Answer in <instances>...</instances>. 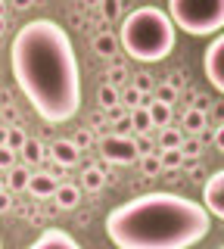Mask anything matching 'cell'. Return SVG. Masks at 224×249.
<instances>
[{
	"label": "cell",
	"mask_w": 224,
	"mask_h": 249,
	"mask_svg": "<svg viewBox=\"0 0 224 249\" xmlns=\"http://www.w3.org/2000/svg\"><path fill=\"white\" fill-rule=\"evenodd\" d=\"M0 3H3V0H0Z\"/></svg>",
	"instance_id": "39"
},
{
	"label": "cell",
	"mask_w": 224,
	"mask_h": 249,
	"mask_svg": "<svg viewBox=\"0 0 224 249\" xmlns=\"http://www.w3.org/2000/svg\"><path fill=\"white\" fill-rule=\"evenodd\" d=\"M50 156L59 162V165H75V162L81 159V150L72 143V140H56V143L50 146Z\"/></svg>",
	"instance_id": "10"
},
{
	"label": "cell",
	"mask_w": 224,
	"mask_h": 249,
	"mask_svg": "<svg viewBox=\"0 0 224 249\" xmlns=\"http://www.w3.org/2000/svg\"><path fill=\"white\" fill-rule=\"evenodd\" d=\"M13 162H16V153H13L10 146H0V168L10 171V168H13Z\"/></svg>",
	"instance_id": "29"
},
{
	"label": "cell",
	"mask_w": 224,
	"mask_h": 249,
	"mask_svg": "<svg viewBox=\"0 0 224 249\" xmlns=\"http://www.w3.org/2000/svg\"><path fill=\"white\" fill-rule=\"evenodd\" d=\"M22 156H25V162H41L44 146L37 143V140H25V143H22Z\"/></svg>",
	"instance_id": "25"
},
{
	"label": "cell",
	"mask_w": 224,
	"mask_h": 249,
	"mask_svg": "<svg viewBox=\"0 0 224 249\" xmlns=\"http://www.w3.org/2000/svg\"><path fill=\"white\" fill-rule=\"evenodd\" d=\"M53 199H56L59 209H75V206H78V199H81V190L75 184H56Z\"/></svg>",
	"instance_id": "11"
},
{
	"label": "cell",
	"mask_w": 224,
	"mask_h": 249,
	"mask_svg": "<svg viewBox=\"0 0 224 249\" xmlns=\"http://www.w3.org/2000/svg\"><path fill=\"white\" fill-rule=\"evenodd\" d=\"M94 50H97V56L109 59V56H115V53L121 50V47H119V37H115L112 31H100L94 37Z\"/></svg>",
	"instance_id": "12"
},
{
	"label": "cell",
	"mask_w": 224,
	"mask_h": 249,
	"mask_svg": "<svg viewBox=\"0 0 224 249\" xmlns=\"http://www.w3.org/2000/svg\"><path fill=\"white\" fill-rule=\"evenodd\" d=\"M19 90L44 124H63L81 109V69L69 31L53 19L25 22L10 47Z\"/></svg>",
	"instance_id": "1"
},
{
	"label": "cell",
	"mask_w": 224,
	"mask_h": 249,
	"mask_svg": "<svg viewBox=\"0 0 224 249\" xmlns=\"http://www.w3.org/2000/svg\"><path fill=\"white\" fill-rule=\"evenodd\" d=\"M143 106H146V112H150L153 124H159V128H168V124H172V106L159 103V100H150V97H146Z\"/></svg>",
	"instance_id": "13"
},
{
	"label": "cell",
	"mask_w": 224,
	"mask_h": 249,
	"mask_svg": "<svg viewBox=\"0 0 224 249\" xmlns=\"http://www.w3.org/2000/svg\"><path fill=\"white\" fill-rule=\"evenodd\" d=\"M10 206H13L10 190H0V215H3V212H10Z\"/></svg>",
	"instance_id": "32"
},
{
	"label": "cell",
	"mask_w": 224,
	"mask_h": 249,
	"mask_svg": "<svg viewBox=\"0 0 224 249\" xmlns=\"http://www.w3.org/2000/svg\"><path fill=\"white\" fill-rule=\"evenodd\" d=\"M28 178H32L28 168H13L10 178H6V184H10V190L16 193V190H25V187H28Z\"/></svg>",
	"instance_id": "23"
},
{
	"label": "cell",
	"mask_w": 224,
	"mask_h": 249,
	"mask_svg": "<svg viewBox=\"0 0 224 249\" xmlns=\"http://www.w3.org/2000/svg\"><path fill=\"white\" fill-rule=\"evenodd\" d=\"M81 184L87 187V190H100V187L106 184V175H103V168H97V165L84 168V175H81Z\"/></svg>",
	"instance_id": "17"
},
{
	"label": "cell",
	"mask_w": 224,
	"mask_h": 249,
	"mask_svg": "<svg viewBox=\"0 0 224 249\" xmlns=\"http://www.w3.org/2000/svg\"><path fill=\"white\" fill-rule=\"evenodd\" d=\"M165 84H172L174 90H181V88H184V75H181V72H172V78H168Z\"/></svg>",
	"instance_id": "34"
},
{
	"label": "cell",
	"mask_w": 224,
	"mask_h": 249,
	"mask_svg": "<svg viewBox=\"0 0 224 249\" xmlns=\"http://www.w3.org/2000/svg\"><path fill=\"white\" fill-rule=\"evenodd\" d=\"M84 3H100V0H84Z\"/></svg>",
	"instance_id": "37"
},
{
	"label": "cell",
	"mask_w": 224,
	"mask_h": 249,
	"mask_svg": "<svg viewBox=\"0 0 224 249\" xmlns=\"http://www.w3.org/2000/svg\"><path fill=\"white\" fill-rule=\"evenodd\" d=\"M28 249H81V246L75 243V237L66 233L63 228H47Z\"/></svg>",
	"instance_id": "8"
},
{
	"label": "cell",
	"mask_w": 224,
	"mask_h": 249,
	"mask_svg": "<svg viewBox=\"0 0 224 249\" xmlns=\"http://www.w3.org/2000/svg\"><path fill=\"white\" fill-rule=\"evenodd\" d=\"M72 143L78 146V150H81V146H87V143H90V131H78V134H75V140H72Z\"/></svg>",
	"instance_id": "33"
},
{
	"label": "cell",
	"mask_w": 224,
	"mask_h": 249,
	"mask_svg": "<svg viewBox=\"0 0 224 249\" xmlns=\"http://www.w3.org/2000/svg\"><path fill=\"white\" fill-rule=\"evenodd\" d=\"M10 3H13V10H28L34 0H10Z\"/></svg>",
	"instance_id": "35"
},
{
	"label": "cell",
	"mask_w": 224,
	"mask_h": 249,
	"mask_svg": "<svg viewBox=\"0 0 224 249\" xmlns=\"http://www.w3.org/2000/svg\"><path fill=\"white\" fill-rule=\"evenodd\" d=\"M125 75H128L125 69H115V72H109V81H106V84H112V88H119V84L125 81Z\"/></svg>",
	"instance_id": "31"
},
{
	"label": "cell",
	"mask_w": 224,
	"mask_h": 249,
	"mask_svg": "<svg viewBox=\"0 0 224 249\" xmlns=\"http://www.w3.org/2000/svg\"><path fill=\"white\" fill-rule=\"evenodd\" d=\"M131 131H137V134H146V131L153 128V122H150V112H146V106H137V109H131Z\"/></svg>",
	"instance_id": "14"
},
{
	"label": "cell",
	"mask_w": 224,
	"mask_h": 249,
	"mask_svg": "<svg viewBox=\"0 0 224 249\" xmlns=\"http://www.w3.org/2000/svg\"><path fill=\"white\" fill-rule=\"evenodd\" d=\"M146 97H150V93H146ZM146 97L140 90L134 88V84H131V88H125V90H119V106H128V109H137V106H143L146 103Z\"/></svg>",
	"instance_id": "16"
},
{
	"label": "cell",
	"mask_w": 224,
	"mask_h": 249,
	"mask_svg": "<svg viewBox=\"0 0 224 249\" xmlns=\"http://www.w3.org/2000/svg\"><path fill=\"white\" fill-rule=\"evenodd\" d=\"M100 16L109 19V22H115L121 16V0H100Z\"/></svg>",
	"instance_id": "24"
},
{
	"label": "cell",
	"mask_w": 224,
	"mask_h": 249,
	"mask_svg": "<svg viewBox=\"0 0 224 249\" xmlns=\"http://www.w3.org/2000/svg\"><path fill=\"white\" fill-rule=\"evenodd\" d=\"M140 168H143V175H146V178H156V175H162L159 153H143V156H140Z\"/></svg>",
	"instance_id": "21"
},
{
	"label": "cell",
	"mask_w": 224,
	"mask_h": 249,
	"mask_svg": "<svg viewBox=\"0 0 224 249\" xmlns=\"http://www.w3.org/2000/svg\"><path fill=\"white\" fill-rule=\"evenodd\" d=\"M203 209L212 218L224 215V175L221 171H215V175L206 181V187H203Z\"/></svg>",
	"instance_id": "7"
},
{
	"label": "cell",
	"mask_w": 224,
	"mask_h": 249,
	"mask_svg": "<svg viewBox=\"0 0 224 249\" xmlns=\"http://www.w3.org/2000/svg\"><path fill=\"white\" fill-rule=\"evenodd\" d=\"M174 25L159 6H137L121 19L119 47L137 62H159L174 50Z\"/></svg>",
	"instance_id": "3"
},
{
	"label": "cell",
	"mask_w": 224,
	"mask_h": 249,
	"mask_svg": "<svg viewBox=\"0 0 224 249\" xmlns=\"http://www.w3.org/2000/svg\"><path fill=\"white\" fill-rule=\"evenodd\" d=\"M134 88H137V90H140L143 97H146V93H150L153 88H156V81H153V75H146V72H137V78H134Z\"/></svg>",
	"instance_id": "27"
},
{
	"label": "cell",
	"mask_w": 224,
	"mask_h": 249,
	"mask_svg": "<svg viewBox=\"0 0 224 249\" xmlns=\"http://www.w3.org/2000/svg\"><path fill=\"white\" fill-rule=\"evenodd\" d=\"M212 215L181 193H143L106 215V237L119 249H190L206 240Z\"/></svg>",
	"instance_id": "2"
},
{
	"label": "cell",
	"mask_w": 224,
	"mask_h": 249,
	"mask_svg": "<svg viewBox=\"0 0 224 249\" xmlns=\"http://www.w3.org/2000/svg\"><path fill=\"white\" fill-rule=\"evenodd\" d=\"M97 100H100V106H103V109L119 106V88H112V84H100Z\"/></svg>",
	"instance_id": "19"
},
{
	"label": "cell",
	"mask_w": 224,
	"mask_h": 249,
	"mask_svg": "<svg viewBox=\"0 0 224 249\" xmlns=\"http://www.w3.org/2000/svg\"><path fill=\"white\" fill-rule=\"evenodd\" d=\"M184 128H187V134L203 131L206 128V112H199V109H187V112H184Z\"/></svg>",
	"instance_id": "18"
},
{
	"label": "cell",
	"mask_w": 224,
	"mask_h": 249,
	"mask_svg": "<svg viewBox=\"0 0 224 249\" xmlns=\"http://www.w3.org/2000/svg\"><path fill=\"white\" fill-rule=\"evenodd\" d=\"M168 19L174 28H184L196 37L221 35L224 0H168Z\"/></svg>",
	"instance_id": "4"
},
{
	"label": "cell",
	"mask_w": 224,
	"mask_h": 249,
	"mask_svg": "<svg viewBox=\"0 0 224 249\" xmlns=\"http://www.w3.org/2000/svg\"><path fill=\"white\" fill-rule=\"evenodd\" d=\"M203 69H206V78L212 81V88L221 93V90H224V37H221V35H215L212 44L206 47V53H203Z\"/></svg>",
	"instance_id": "5"
},
{
	"label": "cell",
	"mask_w": 224,
	"mask_h": 249,
	"mask_svg": "<svg viewBox=\"0 0 224 249\" xmlns=\"http://www.w3.org/2000/svg\"><path fill=\"white\" fill-rule=\"evenodd\" d=\"M159 162H162V171H177L187 159H184V153L174 146V150H159Z\"/></svg>",
	"instance_id": "15"
},
{
	"label": "cell",
	"mask_w": 224,
	"mask_h": 249,
	"mask_svg": "<svg viewBox=\"0 0 224 249\" xmlns=\"http://www.w3.org/2000/svg\"><path fill=\"white\" fill-rule=\"evenodd\" d=\"M0 190H3V181H0Z\"/></svg>",
	"instance_id": "38"
},
{
	"label": "cell",
	"mask_w": 224,
	"mask_h": 249,
	"mask_svg": "<svg viewBox=\"0 0 224 249\" xmlns=\"http://www.w3.org/2000/svg\"><path fill=\"white\" fill-rule=\"evenodd\" d=\"M153 93H156L153 100H159V103H165V106H172L177 100V90L172 88V84H159V88H153Z\"/></svg>",
	"instance_id": "26"
},
{
	"label": "cell",
	"mask_w": 224,
	"mask_h": 249,
	"mask_svg": "<svg viewBox=\"0 0 224 249\" xmlns=\"http://www.w3.org/2000/svg\"><path fill=\"white\" fill-rule=\"evenodd\" d=\"M181 140L184 134L177 128H162V134H159V150H174V146H181Z\"/></svg>",
	"instance_id": "20"
},
{
	"label": "cell",
	"mask_w": 224,
	"mask_h": 249,
	"mask_svg": "<svg viewBox=\"0 0 224 249\" xmlns=\"http://www.w3.org/2000/svg\"><path fill=\"white\" fill-rule=\"evenodd\" d=\"M3 31H6V19H0V35H3Z\"/></svg>",
	"instance_id": "36"
},
{
	"label": "cell",
	"mask_w": 224,
	"mask_h": 249,
	"mask_svg": "<svg viewBox=\"0 0 224 249\" xmlns=\"http://www.w3.org/2000/svg\"><path fill=\"white\" fill-rule=\"evenodd\" d=\"M177 150H181V153H184V159H187V156H199L203 143H199V140H181V146H177Z\"/></svg>",
	"instance_id": "28"
},
{
	"label": "cell",
	"mask_w": 224,
	"mask_h": 249,
	"mask_svg": "<svg viewBox=\"0 0 224 249\" xmlns=\"http://www.w3.org/2000/svg\"><path fill=\"white\" fill-rule=\"evenodd\" d=\"M100 150L109 162H119V165H131L137 159V143L131 137H119V134H109L100 140Z\"/></svg>",
	"instance_id": "6"
},
{
	"label": "cell",
	"mask_w": 224,
	"mask_h": 249,
	"mask_svg": "<svg viewBox=\"0 0 224 249\" xmlns=\"http://www.w3.org/2000/svg\"><path fill=\"white\" fill-rule=\"evenodd\" d=\"M115 134H119V137H128L131 134V119H128V115H121V119L115 122Z\"/></svg>",
	"instance_id": "30"
},
{
	"label": "cell",
	"mask_w": 224,
	"mask_h": 249,
	"mask_svg": "<svg viewBox=\"0 0 224 249\" xmlns=\"http://www.w3.org/2000/svg\"><path fill=\"white\" fill-rule=\"evenodd\" d=\"M32 196L44 199V196H53V190H56V178L47 175V171H41V175H32L28 178V187H25Z\"/></svg>",
	"instance_id": "9"
},
{
	"label": "cell",
	"mask_w": 224,
	"mask_h": 249,
	"mask_svg": "<svg viewBox=\"0 0 224 249\" xmlns=\"http://www.w3.org/2000/svg\"><path fill=\"white\" fill-rule=\"evenodd\" d=\"M25 140H28V137H25V131H22L19 124H10V128H6V143H3V146H10L13 153H19Z\"/></svg>",
	"instance_id": "22"
}]
</instances>
